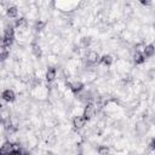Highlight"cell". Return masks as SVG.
Returning a JSON list of instances; mask_svg holds the SVG:
<instances>
[{
	"mask_svg": "<svg viewBox=\"0 0 155 155\" xmlns=\"http://www.w3.org/2000/svg\"><path fill=\"white\" fill-rule=\"evenodd\" d=\"M96 110H97V107H96L94 104H92V103H86V105H85V108H84L82 115H84L85 119L88 121V120H91V119L96 115Z\"/></svg>",
	"mask_w": 155,
	"mask_h": 155,
	"instance_id": "obj_2",
	"label": "cell"
},
{
	"mask_svg": "<svg viewBox=\"0 0 155 155\" xmlns=\"http://www.w3.org/2000/svg\"><path fill=\"white\" fill-rule=\"evenodd\" d=\"M24 24H25V19H24V18H17V19H16L15 25H16L17 28H18V27L21 28V27H22V25H24Z\"/></svg>",
	"mask_w": 155,
	"mask_h": 155,
	"instance_id": "obj_14",
	"label": "cell"
},
{
	"mask_svg": "<svg viewBox=\"0 0 155 155\" xmlns=\"http://www.w3.org/2000/svg\"><path fill=\"white\" fill-rule=\"evenodd\" d=\"M17 15H18V10H17L16 6H10V7L7 8V16H8L10 18H16Z\"/></svg>",
	"mask_w": 155,
	"mask_h": 155,
	"instance_id": "obj_11",
	"label": "cell"
},
{
	"mask_svg": "<svg viewBox=\"0 0 155 155\" xmlns=\"http://www.w3.org/2000/svg\"><path fill=\"white\" fill-rule=\"evenodd\" d=\"M143 54H144L145 58H150V57H153V56L155 54V46L151 45V44L144 46V48H143Z\"/></svg>",
	"mask_w": 155,
	"mask_h": 155,
	"instance_id": "obj_6",
	"label": "cell"
},
{
	"mask_svg": "<svg viewBox=\"0 0 155 155\" xmlns=\"http://www.w3.org/2000/svg\"><path fill=\"white\" fill-rule=\"evenodd\" d=\"M56 76H57V70H56V68L50 67V68L47 69V71H46V75H45L46 80H47L48 82H52V81L56 79Z\"/></svg>",
	"mask_w": 155,
	"mask_h": 155,
	"instance_id": "obj_8",
	"label": "cell"
},
{
	"mask_svg": "<svg viewBox=\"0 0 155 155\" xmlns=\"http://www.w3.org/2000/svg\"><path fill=\"white\" fill-rule=\"evenodd\" d=\"M86 59H87V62L88 63H97L98 61H101V56L98 54V52L97 51H94V50H90V51H87V53H86Z\"/></svg>",
	"mask_w": 155,
	"mask_h": 155,
	"instance_id": "obj_4",
	"label": "cell"
},
{
	"mask_svg": "<svg viewBox=\"0 0 155 155\" xmlns=\"http://www.w3.org/2000/svg\"><path fill=\"white\" fill-rule=\"evenodd\" d=\"M98 154L99 155H108L109 154V148L107 145H101L98 148Z\"/></svg>",
	"mask_w": 155,
	"mask_h": 155,
	"instance_id": "obj_12",
	"label": "cell"
},
{
	"mask_svg": "<svg viewBox=\"0 0 155 155\" xmlns=\"http://www.w3.org/2000/svg\"><path fill=\"white\" fill-rule=\"evenodd\" d=\"M102 64H104V65H111V63H113V57L110 56V54H104V56H102L101 57V61H99Z\"/></svg>",
	"mask_w": 155,
	"mask_h": 155,
	"instance_id": "obj_10",
	"label": "cell"
},
{
	"mask_svg": "<svg viewBox=\"0 0 155 155\" xmlns=\"http://www.w3.org/2000/svg\"><path fill=\"white\" fill-rule=\"evenodd\" d=\"M86 122H87V120L85 119L84 115H76V116H74V119H73V126H74L75 128H78V130L82 128V127L86 125Z\"/></svg>",
	"mask_w": 155,
	"mask_h": 155,
	"instance_id": "obj_3",
	"label": "cell"
},
{
	"mask_svg": "<svg viewBox=\"0 0 155 155\" xmlns=\"http://www.w3.org/2000/svg\"><path fill=\"white\" fill-rule=\"evenodd\" d=\"M1 97H2V99H4L5 102H8V103H10V102H13V101L16 99V94H15V92H13L12 90H10V88L2 91Z\"/></svg>",
	"mask_w": 155,
	"mask_h": 155,
	"instance_id": "obj_5",
	"label": "cell"
},
{
	"mask_svg": "<svg viewBox=\"0 0 155 155\" xmlns=\"http://www.w3.org/2000/svg\"><path fill=\"white\" fill-rule=\"evenodd\" d=\"M15 40V29L13 27H7L4 33V39H2V45L4 47H8Z\"/></svg>",
	"mask_w": 155,
	"mask_h": 155,
	"instance_id": "obj_1",
	"label": "cell"
},
{
	"mask_svg": "<svg viewBox=\"0 0 155 155\" xmlns=\"http://www.w3.org/2000/svg\"><path fill=\"white\" fill-rule=\"evenodd\" d=\"M154 122H155V119H154Z\"/></svg>",
	"mask_w": 155,
	"mask_h": 155,
	"instance_id": "obj_17",
	"label": "cell"
},
{
	"mask_svg": "<svg viewBox=\"0 0 155 155\" xmlns=\"http://www.w3.org/2000/svg\"><path fill=\"white\" fill-rule=\"evenodd\" d=\"M150 149H153V150H155V138H153L151 139V142H150Z\"/></svg>",
	"mask_w": 155,
	"mask_h": 155,
	"instance_id": "obj_16",
	"label": "cell"
},
{
	"mask_svg": "<svg viewBox=\"0 0 155 155\" xmlns=\"http://www.w3.org/2000/svg\"><path fill=\"white\" fill-rule=\"evenodd\" d=\"M31 51H33V53H34L36 57L41 56V50H40V47H39L36 44H33V45H31Z\"/></svg>",
	"mask_w": 155,
	"mask_h": 155,
	"instance_id": "obj_13",
	"label": "cell"
},
{
	"mask_svg": "<svg viewBox=\"0 0 155 155\" xmlns=\"http://www.w3.org/2000/svg\"><path fill=\"white\" fill-rule=\"evenodd\" d=\"M69 88L71 90L73 93H80L84 90V84L80 81H75L73 84H69Z\"/></svg>",
	"mask_w": 155,
	"mask_h": 155,
	"instance_id": "obj_7",
	"label": "cell"
},
{
	"mask_svg": "<svg viewBox=\"0 0 155 155\" xmlns=\"http://www.w3.org/2000/svg\"><path fill=\"white\" fill-rule=\"evenodd\" d=\"M133 61H134L136 64H142V63H144L145 57H144L143 52H140V51H136V53H134V56H133Z\"/></svg>",
	"mask_w": 155,
	"mask_h": 155,
	"instance_id": "obj_9",
	"label": "cell"
},
{
	"mask_svg": "<svg viewBox=\"0 0 155 155\" xmlns=\"http://www.w3.org/2000/svg\"><path fill=\"white\" fill-rule=\"evenodd\" d=\"M44 25H45L44 22H38V23L35 24V29H36V30H41V28H42Z\"/></svg>",
	"mask_w": 155,
	"mask_h": 155,
	"instance_id": "obj_15",
	"label": "cell"
}]
</instances>
